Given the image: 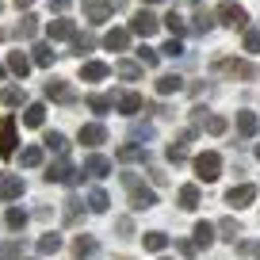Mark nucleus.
<instances>
[{
  "label": "nucleus",
  "mask_w": 260,
  "mask_h": 260,
  "mask_svg": "<svg viewBox=\"0 0 260 260\" xmlns=\"http://www.w3.org/2000/svg\"><path fill=\"white\" fill-rule=\"evenodd\" d=\"M19 161H23V169H39V165H42V149H39V146L23 149V157H19Z\"/></svg>",
  "instance_id": "37"
},
{
  "label": "nucleus",
  "mask_w": 260,
  "mask_h": 260,
  "mask_svg": "<svg viewBox=\"0 0 260 260\" xmlns=\"http://www.w3.org/2000/svg\"><path fill=\"white\" fill-rule=\"evenodd\" d=\"M46 35H50V39H73V35H77V27L69 23L65 16H57L54 23H46Z\"/></svg>",
  "instance_id": "14"
},
{
  "label": "nucleus",
  "mask_w": 260,
  "mask_h": 260,
  "mask_svg": "<svg viewBox=\"0 0 260 260\" xmlns=\"http://www.w3.org/2000/svg\"><path fill=\"white\" fill-rule=\"evenodd\" d=\"M104 46H107V50H115V54H122V50L130 46V31H122V27L107 31V35H104Z\"/></svg>",
  "instance_id": "12"
},
{
  "label": "nucleus",
  "mask_w": 260,
  "mask_h": 260,
  "mask_svg": "<svg viewBox=\"0 0 260 260\" xmlns=\"http://www.w3.org/2000/svg\"><path fill=\"white\" fill-rule=\"evenodd\" d=\"M77 142H81V146H88V149H96V146H104V142H107V130L100 126V122H84L81 134H77Z\"/></svg>",
  "instance_id": "7"
},
{
  "label": "nucleus",
  "mask_w": 260,
  "mask_h": 260,
  "mask_svg": "<svg viewBox=\"0 0 260 260\" xmlns=\"http://www.w3.org/2000/svg\"><path fill=\"white\" fill-rule=\"evenodd\" d=\"M119 161H142V165H146L149 153H146V149H138V146H122L119 149Z\"/></svg>",
  "instance_id": "31"
},
{
  "label": "nucleus",
  "mask_w": 260,
  "mask_h": 260,
  "mask_svg": "<svg viewBox=\"0 0 260 260\" xmlns=\"http://www.w3.org/2000/svg\"><path fill=\"white\" fill-rule=\"evenodd\" d=\"M31 54H35V65H50V61H54V50H50L46 42H35Z\"/></svg>",
  "instance_id": "33"
},
{
  "label": "nucleus",
  "mask_w": 260,
  "mask_h": 260,
  "mask_svg": "<svg viewBox=\"0 0 260 260\" xmlns=\"http://www.w3.org/2000/svg\"><path fill=\"white\" fill-rule=\"evenodd\" d=\"M31 4H35V0H16V8H19V12H23V8H31Z\"/></svg>",
  "instance_id": "52"
},
{
  "label": "nucleus",
  "mask_w": 260,
  "mask_h": 260,
  "mask_svg": "<svg viewBox=\"0 0 260 260\" xmlns=\"http://www.w3.org/2000/svg\"><path fill=\"white\" fill-rule=\"evenodd\" d=\"M203 122H207L211 134H226V119H222V115H211V119H203Z\"/></svg>",
  "instance_id": "42"
},
{
  "label": "nucleus",
  "mask_w": 260,
  "mask_h": 260,
  "mask_svg": "<svg viewBox=\"0 0 260 260\" xmlns=\"http://www.w3.org/2000/svg\"><path fill=\"white\" fill-rule=\"evenodd\" d=\"M122 184L130 187V207H134V211H149V207H157V191H153V187H142V180L134 176V172H126Z\"/></svg>",
  "instance_id": "1"
},
{
  "label": "nucleus",
  "mask_w": 260,
  "mask_h": 260,
  "mask_svg": "<svg viewBox=\"0 0 260 260\" xmlns=\"http://www.w3.org/2000/svg\"><path fill=\"white\" fill-rule=\"evenodd\" d=\"M211 241H214V226H211V222H195V245L207 249Z\"/></svg>",
  "instance_id": "25"
},
{
  "label": "nucleus",
  "mask_w": 260,
  "mask_h": 260,
  "mask_svg": "<svg viewBox=\"0 0 260 260\" xmlns=\"http://www.w3.org/2000/svg\"><path fill=\"white\" fill-rule=\"evenodd\" d=\"M107 73H111V69H107L104 61H84L81 65V77H84V81H104Z\"/></svg>",
  "instance_id": "20"
},
{
  "label": "nucleus",
  "mask_w": 260,
  "mask_h": 260,
  "mask_svg": "<svg viewBox=\"0 0 260 260\" xmlns=\"http://www.w3.org/2000/svg\"><path fill=\"white\" fill-rule=\"evenodd\" d=\"M119 111L122 115H138L142 111V96H138V92H126V96L119 100Z\"/></svg>",
  "instance_id": "26"
},
{
  "label": "nucleus",
  "mask_w": 260,
  "mask_h": 260,
  "mask_svg": "<svg viewBox=\"0 0 260 260\" xmlns=\"http://www.w3.org/2000/svg\"><path fill=\"white\" fill-rule=\"evenodd\" d=\"M157 61H161V54H157V50H149V46L138 50V65H149V69H153Z\"/></svg>",
  "instance_id": "39"
},
{
  "label": "nucleus",
  "mask_w": 260,
  "mask_h": 260,
  "mask_svg": "<svg viewBox=\"0 0 260 260\" xmlns=\"http://www.w3.org/2000/svg\"><path fill=\"white\" fill-rule=\"evenodd\" d=\"M218 230L230 237V241H237V222H234V218H222V222H218Z\"/></svg>",
  "instance_id": "45"
},
{
  "label": "nucleus",
  "mask_w": 260,
  "mask_h": 260,
  "mask_svg": "<svg viewBox=\"0 0 260 260\" xmlns=\"http://www.w3.org/2000/svg\"><path fill=\"white\" fill-rule=\"evenodd\" d=\"M169 161H172V165L187 161V149H184V142H172V146H169Z\"/></svg>",
  "instance_id": "40"
},
{
  "label": "nucleus",
  "mask_w": 260,
  "mask_h": 260,
  "mask_svg": "<svg viewBox=\"0 0 260 260\" xmlns=\"http://www.w3.org/2000/svg\"><path fill=\"white\" fill-rule=\"evenodd\" d=\"M46 100H57V104H73V88L65 81H46Z\"/></svg>",
  "instance_id": "11"
},
{
  "label": "nucleus",
  "mask_w": 260,
  "mask_h": 260,
  "mask_svg": "<svg viewBox=\"0 0 260 260\" xmlns=\"http://www.w3.org/2000/svg\"><path fill=\"white\" fill-rule=\"evenodd\" d=\"M211 19H214L211 12H199V16H195V31H211V27H214Z\"/></svg>",
  "instance_id": "46"
},
{
  "label": "nucleus",
  "mask_w": 260,
  "mask_h": 260,
  "mask_svg": "<svg viewBox=\"0 0 260 260\" xmlns=\"http://www.w3.org/2000/svg\"><path fill=\"white\" fill-rule=\"evenodd\" d=\"M252 199H256V187L252 184H237V187H230V195H226L230 207H249Z\"/></svg>",
  "instance_id": "10"
},
{
  "label": "nucleus",
  "mask_w": 260,
  "mask_h": 260,
  "mask_svg": "<svg viewBox=\"0 0 260 260\" xmlns=\"http://www.w3.org/2000/svg\"><path fill=\"white\" fill-rule=\"evenodd\" d=\"M69 42H73V54H88V50L96 46V39H92V35H73Z\"/></svg>",
  "instance_id": "34"
},
{
  "label": "nucleus",
  "mask_w": 260,
  "mask_h": 260,
  "mask_svg": "<svg viewBox=\"0 0 260 260\" xmlns=\"http://www.w3.org/2000/svg\"><path fill=\"white\" fill-rule=\"evenodd\" d=\"M107 207H111V199H107V191H100V187H92V191H88V211L104 214Z\"/></svg>",
  "instance_id": "24"
},
{
  "label": "nucleus",
  "mask_w": 260,
  "mask_h": 260,
  "mask_svg": "<svg viewBox=\"0 0 260 260\" xmlns=\"http://www.w3.org/2000/svg\"><path fill=\"white\" fill-rule=\"evenodd\" d=\"M115 73H119L122 81H138V77H142V65L138 61H119V65H115Z\"/></svg>",
  "instance_id": "29"
},
{
  "label": "nucleus",
  "mask_w": 260,
  "mask_h": 260,
  "mask_svg": "<svg viewBox=\"0 0 260 260\" xmlns=\"http://www.w3.org/2000/svg\"><path fill=\"white\" fill-rule=\"evenodd\" d=\"M92 252H96V237H88V234H84V237H77V245H73V256H77V260H88Z\"/></svg>",
  "instance_id": "23"
},
{
  "label": "nucleus",
  "mask_w": 260,
  "mask_h": 260,
  "mask_svg": "<svg viewBox=\"0 0 260 260\" xmlns=\"http://www.w3.org/2000/svg\"><path fill=\"white\" fill-rule=\"evenodd\" d=\"M35 31H39V19H35V16H23V23L16 27L19 39H35Z\"/></svg>",
  "instance_id": "36"
},
{
  "label": "nucleus",
  "mask_w": 260,
  "mask_h": 260,
  "mask_svg": "<svg viewBox=\"0 0 260 260\" xmlns=\"http://www.w3.org/2000/svg\"><path fill=\"white\" fill-rule=\"evenodd\" d=\"M84 12H88L92 23H104V19L115 12V4H104V0H88V4H84Z\"/></svg>",
  "instance_id": "15"
},
{
  "label": "nucleus",
  "mask_w": 260,
  "mask_h": 260,
  "mask_svg": "<svg viewBox=\"0 0 260 260\" xmlns=\"http://www.w3.org/2000/svg\"><path fill=\"white\" fill-rule=\"evenodd\" d=\"M195 176L203 180V184H214L222 176V157L218 153H199L195 157Z\"/></svg>",
  "instance_id": "3"
},
{
  "label": "nucleus",
  "mask_w": 260,
  "mask_h": 260,
  "mask_svg": "<svg viewBox=\"0 0 260 260\" xmlns=\"http://www.w3.org/2000/svg\"><path fill=\"white\" fill-rule=\"evenodd\" d=\"M134 138H153V126H149V122H138V126H134Z\"/></svg>",
  "instance_id": "48"
},
{
  "label": "nucleus",
  "mask_w": 260,
  "mask_h": 260,
  "mask_svg": "<svg viewBox=\"0 0 260 260\" xmlns=\"http://www.w3.org/2000/svg\"><path fill=\"white\" fill-rule=\"evenodd\" d=\"M115 230H119V234H130L134 226H130V218H119V222H115Z\"/></svg>",
  "instance_id": "51"
},
{
  "label": "nucleus",
  "mask_w": 260,
  "mask_h": 260,
  "mask_svg": "<svg viewBox=\"0 0 260 260\" xmlns=\"http://www.w3.org/2000/svg\"><path fill=\"white\" fill-rule=\"evenodd\" d=\"M119 260H126V256H119Z\"/></svg>",
  "instance_id": "58"
},
{
  "label": "nucleus",
  "mask_w": 260,
  "mask_h": 260,
  "mask_svg": "<svg viewBox=\"0 0 260 260\" xmlns=\"http://www.w3.org/2000/svg\"><path fill=\"white\" fill-rule=\"evenodd\" d=\"M256 115L252 111H237V134H241V138H252V134H256Z\"/></svg>",
  "instance_id": "16"
},
{
  "label": "nucleus",
  "mask_w": 260,
  "mask_h": 260,
  "mask_svg": "<svg viewBox=\"0 0 260 260\" xmlns=\"http://www.w3.org/2000/svg\"><path fill=\"white\" fill-rule=\"evenodd\" d=\"M0 77H4V65H0Z\"/></svg>",
  "instance_id": "55"
},
{
  "label": "nucleus",
  "mask_w": 260,
  "mask_h": 260,
  "mask_svg": "<svg viewBox=\"0 0 260 260\" xmlns=\"http://www.w3.org/2000/svg\"><path fill=\"white\" fill-rule=\"evenodd\" d=\"M4 222H8L12 230H23L27 226V211H23V207H12V211L4 214Z\"/></svg>",
  "instance_id": "32"
},
{
  "label": "nucleus",
  "mask_w": 260,
  "mask_h": 260,
  "mask_svg": "<svg viewBox=\"0 0 260 260\" xmlns=\"http://www.w3.org/2000/svg\"><path fill=\"white\" fill-rule=\"evenodd\" d=\"M0 260H23V241H8L0 249Z\"/></svg>",
  "instance_id": "35"
},
{
  "label": "nucleus",
  "mask_w": 260,
  "mask_h": 260,
  "mask_svg": "<svg viewBox=\"0 0 260 260\" xmlns=\"http://www.w3.org/2000/svg\"><path fill=\"white\" fill-rule=\"evenodd\" d=\"M256 157H260V146H256Z\"/></svg>",
  "instance_id": "57"
},
{
  "label": "nucleus",
  "mask_w": 260,
  "mask_h": 260,
  "mask_svg": "<svg viewBox=\"0 0 260 260\" xmlns=\"http://www.w3.org/2000/svg\"><path fill=\"white\" fill-rule=\"evenodd\" d=\"M165 27H169V31H172V39H180V35L187 31V27H184V16H180L176 8H172L169 16H165Z\"/></svg>",
  "instance_id": "30"
},
{
  "label": "nucleus",
  "mask_w": 260,
  "mask_h": 260,
  "mask_svg": "<svg viewBox=\"0 0 260 260\" xmlns=\"http://www.w3.org/2000/svg\"><path fill=\"white\" fill-rule=\"evenodd\" d=\"M35 249H39L42 256H54V252L61 249V234H54V230H50V234H42V237H39V245H35Z\"/></svg>",
  "instance_id": "17"
},
{
  "label": "nucleus",
  "mask_w": 260,
  "mask_h": 260,
  "mask_svg": "<svg viewBox=\"0 0 260 260\" xmlns=\"http://www.w3.org/2000/svg\"><path fill=\"white\" fill-rule=\"evenodd\" d=\"M252 252H256V256H260V245H252Z\"/></svg>",
  "instance_id": "54"
},
{
  "label": "nucleus",
  "mask_w": 260,
  "mask_h": 260,
  "mask_svg": "<svg viewBox=\"0 0 260 260\" xmlns=\"http://www.w3.org/2000/svg\"><path fill=\"white\" fill-rule=\"evenodd\" d=\"M146 4H165V0H146Z\"/></svg>",
  "instance_id": "53"
},
{
  "label": "nucleus",
  "mask_w": 260,
  "mask_h": 260,
  "mask_svg": "<svg viewBox=\"0 0 260 260\" xmlns=\"http://www.w3.org/2000/svg\"><path fill=\"white\" fill-rule=\"evenodd\" d=\"M42 119H46V107L42 104H31L23 111V126H42Z\"/></svg>",
  "instance_id": "27"
},
{
  "label": "nucleus",
  "mask_w": 260,
  "mask_h": 260,
  "mask_svg": "<svg viewBox=\"0 0 260 260\" xmlns=\"http://www.w3.org/2000/svg\"><path fill=\"white\" fill-rule=\"evenodd\" d=\"M0 100H4L8 107H19V104H23V88H16V84H12V88L0 92Z\"/></svg>",
  "instance_id": "38"
},
{
  "label": "nucleus",
  "mask_w": 260,
  "mask_h": 260,
  "mask_svg": "<svg viewBox=\"0 0 260 260\" xmlns=\"http://www.w3.org/2000/svg\"><path fill=\"white\" fill-rule=\"evenodd\" d=\"M0 42H4V31H0Z\"/></svg>",
  "instance_id": "56"
},
{
  "label": "nucleus",
  "mask_w": 260,
  "mask_h": 260,
  "mask_svg": "<svg viewBox=\"0 0 260 260\" xmlns=\"http://www.w3.org/2000/svg\"><path fill=\"white\" fill-rule=\"evenodd\" d=\"M46 180H50V184H73L77 176H73V169H69V161H65V157H57V161L46 169Z\"/></svg>",
  "instance_id": "9"
},
{
  "label": "nucleus",
  "mask_w": 260,
  "mask_h": 260,
  "mask_svg": "<svg viewBox=\"0 0 260 260\" xmlns=\"http://www.w3.org/2000/svg\"><path fill=\"white\" fill-rule=\"evenodd\" d=\"M218 19L226 27H234V31H245V27H249V12H245L241 4H234V0H222L218 4Z\"/></svg>",
  "instance_id": "2"
},
{
  "label": "nucleus",
  "mask_w": 260,
  "mask_h": 260,
  "mask_svg": "<svg viewBox=\"0 0 260 260\" xmlns=\"http://www.w3.org/2000/svg\"><path fill=\"white\" fill-rule=\"evenodd\" d=\"M81 214V199H65V222H77Z\"/></svg>",
  "instance_id": "44"
},
{
  "label": "nucleus",
  "mask_w": 260,
  "mask_h": 260,
  "mask_svg": "<svg viewBox=\"0 0 260 260\" xmlns=\"http://www.w3.org/2000/svg\"><path fill=\"white\" fill-rule=\"evenodd\" d=\"M19 195H23V180L19 176H4L0 180V199H4V203H12V199H19Z\"/></svg>",
  "instance_id": "13"
},
{
  "label": "nucleus",
  "mask_w": 260,
  "mask_h": 260,
  "mask_svg": "<svg viewBox=\"0 0 260 260\" xmlns=\"http://www.w3.org/2000/svg\"><path fill=\"white\" fill-rule=\"evenodd\" d=\"M16 146H19V138H16V119H12V115H4V119H0V157H16Z\"/></svg>",
  "instance_id": "4"
},
{
  "label": "nucleus",
  "mask_w": 260,
  "mask_h": 260,
  "mask_svg": "<svg viewBox=\"0 0 260 260\" xmlns=\"http://www.w3.org/2000/svg\"><path fill=\"white\" fill-rule=\"evenodd\" d=\"M180 88H184V81H180L176 73H165V77H157V92H161V96H176Z\"/></svg>",
  "instance_id": "18"
},
{
  "label": "nucleus",
  "mask_w": 260,
  "mask_h": 260,
  "mask_svg": "<svg viewBox=\"0 0 260 260\" xmlns=\"http://www.w3.org/2000/svg\"><path fill=\"white\" fill-rule=\"evenodd\" d=\"M0 176H4V172H0Z\"/></svg>",
  "instance_id": "59"
},
{
  "label": "nucleus",
  "mask_w": 260,
  "mask_h": 260,
  "mask_svg": "<svg viewBox=\"0 0 260 260\" xmlns=\"http://www.w3.org/2000/svg\"><path fill=\"white\" fill-rule=\"evenodd\" d=\"M245 50H249V54H260V31H245Z\"/></svg>",
  "instance_id": "43"
},
{
  "label": "nucleus",
  "mask_w": 260,
  "mask_h": 260,
  "mask_svg": "<svg viewBox=\"0 0 260 260\" xmlns=\"http://www.w3.org/2000/svg\"><path fill=\"white\" fill-rule=\"evenodd\" d=\"M69 4H73V0H50V8H54V12H69Z\"/></svg>",
  "instance_id": "50"
},
{
  "label": "nucleus",
  "mask_w": 260,
  "mask_h": 260,
  "mask_svg": "<svg viewBox=\"0 0 260 260\" xmlns=\"http://www.w3.org/2000/svg\"><path fill=\"white\" fill-rule=\"evenodd\" d=\"M214 69H218V73H230V77H241V81H252V77H256V65H249V61H214Z\"/></svg>",
  "instance_id": "8"
},
{
  "label": "nucleus",
  "mask_w": 260,
  "mask_h": 260,
  "mask_svg": "<svg viewBox=\"0 0 260 260\" xmlns=\"http://www.w3.org/2000/svg\"><path fill=\"white\" fill-rule=\"evenodd\" d=\"M8 69L16 77H27V73H31V57H27L23 50H19V54H8Z\"/></svg>",
  "instance_id": "21"
},
{
  "label": "nucleus",
  "mask_w": 260,
  "mask_h": 260,
  "mask_svg": "<svg viewBox=\"0 0 260 260\" xmlns=\"http://www.w3.org/2000/svg\"><path fill=\"white\" fill-rule=\"evenodd\" d=\"M142 245H146L149 252H165V245H169V237H165L161 230H153V234H146V237H142Z\"/></svg>",
  "instance_id": "28"
},
{
  "label": "nucleus",
  "mask_w": 260,
  "mask_h": 260,
  "mask_svg": "<svg viewBox=\"0 0 260 260\" xmlns=\"http://www.w3.org/2000/svg\"><path fill=\"white\" fill-rule=\"evenodd\" d=\"M107 172H111V161L100 157V153H88V157H84V165H81V176H92V180H104Z\"/></svg>",
  "instance_id": "6"
},
{
  "label": "nucleus",
  "mask_w": 260,
  "mask_h": 260,
  "mask_svg": "<svg viewBox=\"0 0 260 260\" xmlns=\"http://www.w3.org/2000/svg\"><path fill=\"white\" fill-rule=\"evenodd\" d=\"M157 16L149 8H142V12H134V16H130V31L134 35H142V39H149V35H157Z\"/></svg>",
  "instance_id": "5"
},
{
  "label": "nucleus",
  "mask_w": 260,
  "mask_h": 260,
  "mask_svg": "<svg viewBox=\"0 0 260 260\" xmlns=\"http://www.w3.org/2000/svg\"><path fill=\"white\" fill-rule=\"evenodd\" d=\"M195 207H199V187L184 184L180 187V211H195Z\"/></svg>",
  "instance_id": "19"
},
{
  "label": "nucleus",
  "mask_w": 260,
  "mask_h": 260,
  "mask_svg": "<svg viewBox=\"0 0 260 260\" xmlns=\"http://www.w3.org/2000/svg\"><path fill=\"white\" fill-rule=\"evenodd\" d=\"M165 57H176V54H184V46H180V39H169L165 42V50H161Z\"/></svg>",
  "instance_id": "47"
},
{
  "label": "nucleus",
  "mask_w": 260,
  "mask_h": 260,
  "mask_svg": "<svg viewBox=\"0 0 260 260\" xmlns=\"http://www.w3.org/2000/svg\"><path fill=\"white\" fill-rule=\"evenodd\" d=\"M42 146H46L50 153L65 157V149H69V142H65V134H57V130H50V134H46V142H42Z\"/></svg>",
  "instance_id": "22"
},
{
  "label": "nucleus",
  "mask_w": 260,
  "mask_h": 260,
  "mask_svg": "<svg viewBox=\"0 0 260 260\" xmlns=\"http://www.w3.org/2000/svg\"><path fill=\"white\" fill-rule=\"evenodd\" d=\"M88 107H92L96 115H107V111H111V100H107V96H92V100H88Z\"/></svg>",
  "instance_id": "41"
},
{
  "label": "nucleus",
  "mask_w": 260,
  "mask_h": 260,
  "mask_svg": "<svg viewBox=\"0 0 260 260\" xmlns=\"http://www.w3.org/2000/svg\"><path fill=\"white\" fill-rule=\"evenodd\" d=\"M176 249H180V252H184V256H195V249H199V245H191V241H180V245H176Z\"/></svg>",
  "instance_id": "49"
}]
</instances>
